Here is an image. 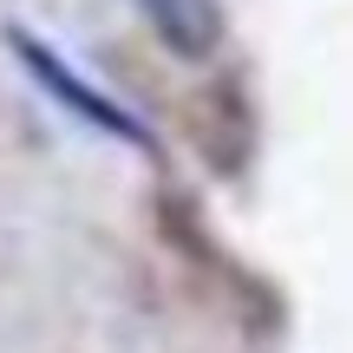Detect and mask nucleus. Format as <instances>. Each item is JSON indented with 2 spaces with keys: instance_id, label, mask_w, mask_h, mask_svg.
I'll list each match as a JSON object with an SVG mask.
<instances>
[{
  "instance_id": "f257e3e1",
  "label": "nucleus",
  "mask_w": 353,
  "mask_h": 353,
  "mask_svg": "<svg viewBox=\"0 0 353 353\" xmlns=\"http://www.w3.org/2000/svg\"><path fill=\"white\" fill-rule=\"evenodd\" d=\"M7 46L20 52V65L33 72V85L46 92V99H59L65 112L79 118V125H92V131H105V138H118V144H151V131L138 125V118L125 112L118 99H105L99 85H85V79L72 72V65L59 59V52L46 46V39H33L26 26H7Z\"/></svg>"
},
{
  "instance_id": "f03ea898",
  "label": "nucleus",
  "mask_w": 353,
  "mask_h": 353,
  "mask_svg": "<svg viewBox=\"0 0 353 353\" xmlns=\"http://www.w3.org/2000/svg\"><path fill=\"white\" fill-rule=\"evenodd\" d=\"M144 20H151V33L164 39L176 59H210L216 39H223V13H216V0H138Z\"/></svg>"
}]
</instances>
